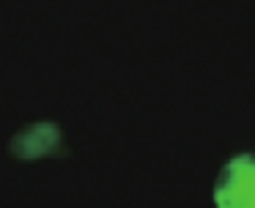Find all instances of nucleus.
Segmentation results:
<instances>
[{
	"instance_id": "obj_1",
	"label": "nucleus",
	"mask_w": 255,
	"mask_h": 208,
	"mask_svg": "<svg viewBox=\"0 0 255 208\" xmlns=\"http://www.w3.org/2000/svg\"><path fill=\"white\" fill-rule=\"evenodd\" d=\"M214 203L220 208H255V156L244 153L222 167Z\"/></svg>"
},
{
	"instance_id": "obj_2",
	"label": "nucleus",
	"mask_w": 255,
	"mask_h": 208,
	"mask_svg": "<svg viewBox=\"0 0 255 208\" xmlns=\"http://www.w3.org/2000/svg\"><path fill=\"white\" fill-rule=\"evenodd\" d=\"M22 140H25V148L19 145V153H28V156L47 153L55 145V129H52V126H33Z\"/></svg>"
}]
</instances>
